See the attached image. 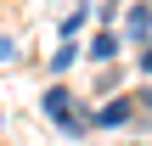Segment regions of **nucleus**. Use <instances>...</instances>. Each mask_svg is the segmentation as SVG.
<instances>
[{
  "mask_svg": "<svg viewBox=\"0 0 152 146\" xmlns=\"http://www.w3.org/2000/svg\"><path fill=\"white\" fill-rule=\"evenodd\" d=\"M39 113H45L51 124H62V135H73V141H85V135L96 129V113L73 107V90H68V84H51V90L39 96Z\"/></svg>",
  "mask_w": 152,
  "mask_h": 146,
  "instance_id": "obj_1",
  "label": "nucleus"
},
{
  "mask_svg": "<svg viewBox=\"0 0 152 146\" xmlns=\"http://www.w3.org/2000/svg\"><path fill=\"white\" fill-rule=\"evenodd\" d=\"M118 51H124V34H113V28H96V34H90V45H85V56H90L96 68H113V62H118Z\"/></svg>",
  "mask_w": 152,
  "mask_h": 146,
  "instance_id": "obj_2",
  "label": "nucleus"
},
{
  "mask_svg": "<svg viewBox=\"0 0 152 146\" xmlns=\"http://www.w3.org/2000/svg\"><path fill=\"white\" fill-rule=\"evenodd\" d=\"M124 124H135V101L130 96H107L96 107V129H124Z\"/></svg>",
  "mask_w": 152,
  "mask_h": 146,
  "instance_id": "obj_3",
  "label": "nucleus"
},
{
  "mask_svg": "<svg viewBox=\"0 0 152 146\" xmlns=\"http://www.w3.org/2000/svg\"><path fill=\"white\" fill-rule=\"evenodd\" d=\"M152 39V0H130V17H124V45H141Z\"/></svg>",
  "mask_w": 152,
  "mask_h": 146,
  "instance_id": "obj_4",
  "label": "nucleus"
},
{
  "mask_svg": "<svg viewBox=\"0 0 152 146\" xmlns=\"http://www.w3.org/2000/svg\"><path fill=\"white\" fill-rule=\"evenodd\" d=\"M73 62H79V45H56V51H51V73H56V79H62Z\"/></svg>",
  "mask_w": 152,
  "mask_h": 146,
  "instance_id": "obj_5",
  "label": "nucleus"
},
{
  "mask_svg": "<svg viewBox=\"0 0 152 146\" xmlns=\"http://www.w3.org/2000/svg\"><path fill=\"white\" fill-rule=\"evenodd\" d=\"M79 28H85V6H79V11H68V17H62V39H73V34H79Z\"/></svg>",
  "mask_w": 152,
  "mask_h": 146,
  "instance_id": "obj_6",
  "label": "nucleus"
},
{
  "mask_svg": "<svg viewBox=\"0 0 152 146\" xmlns=\"http://www.w3.org/2000/svg\"><path fill=\"white\" fill-rule=\"evenodd\" d=\"M0 62H23V45H17L11 34H0Z\"/></svg>",
  "mask_w": 152,
  "mask_h": 146,
  "instance_id": "obj_7",
  "label": "nucleus"
},
{
  "mask_svg": "<svg viewBox=\"0 0 152 146\" xmlns=\"http://www.w3.org/2000/svg\"><path fill=\"white\" fill-rule=\"evenodd\" d=\"M130 101H135V118H152V84H147V90H135Z\"/></svg>",
  "mask_w": 152,
  "mask_h": 146,
  "instance_id": "obj_8",
  "label": "nucleus"
},
{
  "mask_svg": "<svg viewBox=\"0 0 152 146\" xmlns=\"http://www.w3.org/2000/svg\"><path fill=\"white\" fill-rule=\"evenodd\" d=\"M135 68H141V79H152V39H141V56H135Z\"/></svg>",
  "mask_w": 152,
  "mask_h": 146,
  "instance_id": "obj_9",
  "label": "nucleus"
},
{
  "mask_svg": "<svg viewBox=\"0 0 152 146\" xmlns=\"http://www.w3.org/2000/svg\"><path fill=\"white\" fill-rule=\"evenodd\" d=\"M107 6H118V0H107Z\"/></svg>",
  "mask_w": 152,
  "mask_h": 146,
  "instance_id": "obj_10",
  "label": "nucleus"
}]
</instances>
